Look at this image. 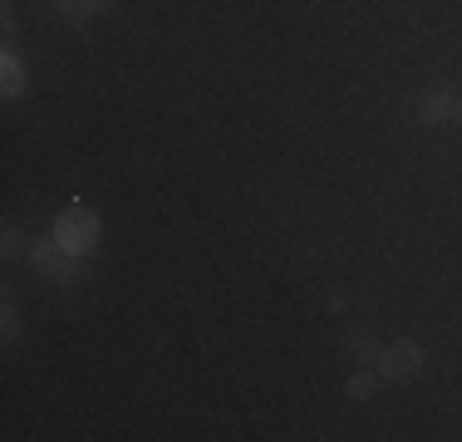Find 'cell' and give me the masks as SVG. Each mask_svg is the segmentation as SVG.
<instances>
[{"mask_svg": "<svg viewBox=\"0 0 462 442\" xmlns=\"http://www.w3.org/2000/svg\"><path fill=\"white\" fill-rule=\"evenodd\" d=\"M30 261H35L40 275H50V281H60V285L79 281V251H69L60 236L35 241V246H30Z\"/></svg>", "mask_w": 462, "mask_h": 442, "instance_id": "6da1fadb", "label": "cell"}, {"mask_svg": "<svg viewBox=\"0 0 462 442\" xmlns=\"http://www.w3.org/2000/svg\"><path fill=\"white\" fill-rule=\"evenodd\" d=\"M98 231L104 226H98V216L89 212V207H64V212L54 216V236H60L69 251H79V256L98 246Z\"/></svg>", "mask_w": 462, "mask_h": 442, "instance_id": "7a4b0ae2", "label": "cell"}, {"mask_svg": "<svg viewBox=\"0 0 462 442\" xmlns=\"http://www.w3.org/2000/svg\"><path fill=\"white\" fill-rule=\"evenodd\" d=\"M423 364H428V354H423V345H413V339H403V345H389L379 354V379H393V383H409L413 373H423Z\"/></svg>", "mask_w": 462, "mask_h": 442, "instance_id": "3957f363", "label": "cell"}, {"mask_svg": "<svg viewBox=\"0 0 462 442\" xmlns=\"http://www.w3.org/2000/svg\"><path fill=\"white\" fill-rule=\"evenodd\" d=\"M453 108H457V94H448V88H428V94H418V118H423L428 128H448L453 124Z\"/></svg>", "mask_w": 462, "mask_h": 442, "instance_id": "277c9868", "label": "cell"}, {"mask_svg": "<svg viewBox=\"0 0 462 442\" xmlns=\"http://www.w3.org/2000/svg\"><path fill=\"white\" fill-rule=\"evenodd\" d=\"M345 354H349L355 364H379L383 345L369 335V329H349V335H345Z\"/></svg>", "mask_w": 462, "mask_h": 442, "instance_id": "5b68a950", "label": "cell"}, {"mask_svg": "<svg viewBox=\"0 0 462 442\" xmlns=\"http://www.w3.org/2000/svg\"><path fill=\"white\" fill-rule=\"evenodd\" d=\"M0 69H5V94L15 98L20 88H25V69H20V60H15L10 50H5V64H0Z\"/></svg>", "mask_w": 462, "mask_h": 442, "instance_id": "8992f818", "label": "cell"}, {"mask_svg": "<svg viewBox=\"0 0 462 442\" xmlns=\"http://www.w3.org/2000/svg\"><path fill=\"white\" fill-rule=\"evenodd\" d=\"M374 389H379V373H355V379L345 383V393L359 398V403H365V398H374Z\"/></svg>", "mask_w": 462, "mask_h": 442, "instance_id": "52a82bcc", "label": "cell"}, {"mask_svg": "<svg viewBox=\"0 0 462 442\" xmlns=\"http://www.w3.org/2000/svg\"><path fill=\"white\" fill-rule=\"evenodd\" d=\"M0 251H5V256H20V251H25V231L5 226V231H0Z\"/></svg>", "mask_w": 462, "mask_h": 442, "instance_id": "ba28073f", "label": "cell"}, {"mask_svg": "<svg viewBox=\"0 0 462 442\" xmlns=\"http://www.w3.org/2000/svg\"><path fill=\"white\" fill-rule=\"evenodd\" d=\"M98 5H108V0H60V10H64L69 20H84V15H89V10H98Z\"/></svg>", "mask_w": 462, "mask_h": 442, "instance_id": "9c48e42d", "label": "cell"}, {"mask_svg": "<svg viewBox=\"0 0 462 442\" xmlns=\"http://www.w3.org/2000/svg\"><path fill=\"white\" fill-rule=\"evenodd\" d=\"M15 329H20V325H15V305L5 300V339H15Z\"/></svg>", "mask_w": 462, "mask_h": 442, "instance_id": "30bf717a", "label": "cell"}, {"mask_svg": "<svg viewBox=\"0 0 462 442\" xmlns=\"http://www.w3.org/2000/svg\"><path fill=\"white\" fill-rule=\"evenodd\" d=\"M453 124H462V94H457V108H453Z\"/></svg>", "mask_w": 462, "mask_h": 442, "instance_id": "8fae6325", "label": "cell"}]
</instances>
